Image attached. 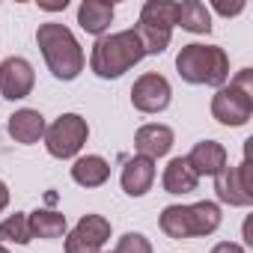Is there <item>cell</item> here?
Instances as JSON below:
<instances>
[{
  "label": "cell",
  "mask_w": 253,
  "mask_h": 253,
  "mask_svg": "<svg viewBox=\"0 0 253 253\" xmlns=\"http://www.w3.org/2000/svg\"><path fill=\"white\" fill-rule=\"evenodd\" d=\"M143 57H146V51H143L140 36L134 30H122V33L98 36V42L92 45L89 66L98 78L113 81V78H122L128 69H134Z\"/></svg>",
  "instance_id": "1"
},
{
  "label": "cell",
  "mask_w": 253,
  "mask_h": 253,
  "mask_svg": "<svg viewBox=\"0 0 253 253\" xmlns=\"http://www.w3.org/2000/svg\"><path fill=\"white\" fill-rule=\"evenodd\" d=\"M36 42H39V51L57 81H75L84 72V51L66 24H57V21L39 24Z\"/></svg>",
  "instance_id": "2"
},
{
  "label": "cell",
  "mask_w": 253,
  "mask_h": 253,
  "mask_svg": "<svg viewBox=\"0 0 253 253\" xmlns=\"http://www.w3.org/2000/svg\"><path fill=\"white\" fill-rule=\"evenodd\" d=\"M176 72L185 84L194 86H223L229 81V57L220 45L191 42L176 57Z\"/></svg>",
  "instance_id": "3"
},
{
  "label": "cell",
  "mask_w": 253,
  "mask_h": 253,
  "mask_svg": "<svg viewBox=\"0 0 253 253\" xmlns=\"http://www.w3.org/2000/svg\"><path fill=\"white\" fill-rule=\"evenodd\" d=\"M161 232L167 238H200V235H211L220 226V209L217 203H194V206H167L161 211Z\"/></svg>",
  "instance_id": "4"
},
{
  "label": "cell",
  "mask_w": 253,
  "mask_h": 253,
  "mask_svg": "<svg viewBox=\"0 0 253 253\" xmlns=\"http://www.w3.org/2000/svg\"><path fill=\"white\" fill-rule=\"evenodd\" d=\"M211 116L220 125L238 128L253 116V72L241 69L229 84H223L211 98Z\"/></svg>",
  "instance_id": "5"
},
{
  "label": "cell",
  "mask_w": 253,
  "mask_h": 253,
  "mask_svg": "<svg viewBox=\"0 0 253 253\" xmlns=\"http://www.w3.org/2000/svg\"><path fill=\"white\" fill-rule=\"evenodd\" d=\"M173 27H176V3H170V0H149L140 9V21L134 33L140 36L146 54H164L173 39Z\"/></svg>",
  "instance_id": "6"
},
{
  "label": "cell",
  "mask_w": 253,
  "mask_h": 253,
  "mask_svg": "<svg viewBox=\"0 0 253 253\" xmlns=\"http://www.w3.org/2000/svg\"><path fill=\"white\" fill-rule=\"evenodd\" d=\"M86 137H89V125L78 113H63V116H57L48 128H45V146L60 161L75 158L84 149Z\"/></svg>",
  "instance_id": "7"
},
{
  "label": "cell",
  "mask_w": 253,
  "mask_h": 253,
  "mask_svg": "<svg viewBox=\"0 0 253 253\" xmlns=\"http://www.w3.org/2000/svg\"><path fill=\"white\" fill-rule=\"evenodd\" d=\"M214 191H217V200L226 203V206H250L253 203V179H250V161L244 158L238 167H223L217 176H214Z\"/></svg>",
  "instance_id": "8"
},
{
  "label": "cell",
  "mask_w": 253,
  "mask_h": 253,
  "mask_svg": "<svg viewBox=\"0 0 253 253\" xmlns=\"http://www.w3.org/2000/svg\"><path fill=\"white\" fill-rule=\"evenodd\" d=\"M173 98V89H170V81L158 72H146L134 81L131 86V104L140 110V113H161L167 110Z\"/></svg>",
  "instance_id": "9"
},
{
  "label": "cell",
  "mask_w": 253,
  "mask_h": 253,
  "mask_svg": "<svg viewBox=\"0 0 253 253\" xmlns=\"http://www.w3.org/2000/svg\"><path fill=\"white\" fill-rule=\"evenodd\" d=\"M110 238V220L101 214H84L66 238V253H101Z\"/></svg>",
  "instance_id": "10"
},
{
  "label": "cell",
  "mask_w": 253,
  "mask_h": 253,
  "mask_svg": "<svg viewBox=\"0 0 253 253\" xmlns=\"http://www.w3.org/2000/svg\"><path fill=\"white\" fill-rule=\"evenodd\" d=\"M33 84H36V75L24 57H6L0 63V95L3 98L9 101L27 98L33 92Z\"/></svg>",
  "instance_id": "11"
},
{
  "label": "cell",
  "mask_w": 253,
  "mask_h": 253,
  "mask_svg": "<svg viewBox=\"0 0 253 253\" xmlns=\"http://www.w3.org/2000/svg\"><path fill=\"white\" fill-rule=\"evenodd\" d=\"M134 149H137V155H143L149 161L164 158L173 149V128L170 125H158V122L143 125V128H137V134H134Z\"/></svg>",
  "instance_id": "12"
},
{
  "label": "cell",
  "mask_w": 253,
  "mask_h": 253,
  "mask_svg": "<svg viewBox=\"0 0 253 253\" xmlns=\"http://www.w3.org/2000/svg\"><path fill=\"white\" fill-rule=\"evenodd\" d=\"M9 137L15 140V143H21V146H33V143H39L42 137H45V116L39 113V110H33V107H21V110H15L12 116H9Z\"/></svg>",
  "instance_id": "13"
},
{
  "label": "cell",
  "mask_w": 253,
  "mask_h": 253,
  "mask_svg": "<svg viewBox=\"0 0 253 253\" xmlns=\"http://www.w3.org/2000/svg\"><path fill=\"white\" fill-rule=\"evenodd\" d=\"M119 182H122V191L128 194V197H143L152 188V182H155V161H149L143 155L128 158L125 167H122Z\"/></svg>",
  "instance_id": "14"
},
{
  "label": "cell",
  "mask_w": 253,
  "mask_h": 253,
  "mask_svg": "<svg viewBox=\"0 0 253 253\" xmlns=\"http://www.w3.org/2000/svg\"><path fill=\"white\" fill-rule=\"evenodd\" d=\"M185 158L197 176H217L226 167V149L217 140H200Z\"/></svg>",
  "instance_id": "15"
},
{
  "label": "cell",
  "mask_w": 253,
  "mask_h": 253,
  "mask_svg": "<svg viewBox=\"0 0 253 253\" xmlns=\"http://www.w3.org/2000/svg\"><path fill=\"white\" fill-rule=\"evenodd\" d=\"M110 21H113V3H107V0H84L78 6V24L89 36H104Z\"/></svg>",
  "instance_id": "16"
},
{
  "label": "cell",
  "mask_w": 253,
  "mask_h": 253,
  "mask_svg": "<svg viewBox=\"0 0 253 253\" xmlns=\"http://www.w3.org/2000/svg\"><path fill=\"white\" fill-rule=\"evenodd\" d=\"M72 179L81 188H101L110 179V164L101 155H84L72 164Z\"/></svg>",
  "instance_id": "17"
},
{
  "label": "cell",
  "mask_w": 253,
  "mask_h": 253,
  "mask_svg": "<svg viewBox=\"0 0 253 253\" xmlns=\"http://www.w3.org/2000/svg\"><path fill=\"white\" fill-rule=\"evenodd\" d=\"M164 191L167 194H176V197H182V194H191V191H197V185H200V176L191 170V164H188V158H173L167 167H164Z\"/></svg>",
  "instance_id": "18"
},
{
  "label": "cell",
  "mask_w": 253,
  "mask_h": 253,
  "mask_svg": "<svg viewBox=\"0 0 253 253\" xmlns=\"http://www.w3.org/2000/svg\"><path fill=\"white\" fill-rule=\"evenodd\" d=\"M176 24L188 33H209L211 30V12L200 0H182V3H176Z\"/></svg>",
  "instance_id": "19"
},
{
  "label": "cell",
  "mask_w": 253,
  "mask_h": 253,
  "mask_svg": "<svg viewBox=\"0 0 253 253\" xmlns=\"http://www.w3.org/2000/svg\"><path fill=\"white\" fill-rule=\"evenodd\" d=\"M30 220V232L33 238H63L66 235V214L54 211V209H36L33 214H27Z\"/></svg>",
  "instance_id": "20"
},
{
  "label": "cell",
  "mask_w": 253,
  "mask_h": 253,
  "mask_svg": "<svg viewBox=\"0 0 253 253\" xmlns=\"http://www.w3.org/2000/svg\"><path fill=\"white\" fill-rule=\"evenodd\" d=\"M0 238L3 241H12V244H30L33 241V232H30V220L24 211H15L9 214L6 220H0Z\"/></svg>",
  "instance_id": "21"
},
{
  "label": "cell",
  "mask_w": 253,
  "mask_h": 253,
  "mask_svg": "<svg viewBox=\"0 0 253 253\" xmlns=\"http://www.w3.org/2000/svg\"><path fill=\"white\" fill-rule=\"evenodd\" d=\"M116 253H152V244L140 232H125L116 244Z\"/></svg>",
  "instance_id": "22"
},
{
  "label": "cell",
  "mask_w": 253,
  "mask_h": 253,
  "mask_svg": "<svg viewBox=\"0 0 253 253\" xmlns=\"http://www.w3.org/2000/svg\"><path fill=\"white\" fill-rule=\"evenodd\" d=\"M211 253H247V250L241 244H235V241H220V244L211 247Z\"/></svg>",
  "instance_id": "23"
},
{
  "label": "cell",
  "mask_w": 253,
  "mask_h": 253,
  "mask_svg": "<svg viewBox=\"0 0 253 253\" xmlns=\"http://www.w3.org/2000/svg\"><path fill=\"white\" fill-rule=\"evenodd\" d=\"M214 9H217L220 15H226V18H229V15L244 12V3H241V0H238V3H229V6H226V3H214Z\"/></svg>",
  "instance_id": "24"
},
{
  "label": "cell",
  "mask_w": 253,
  "mask_h": 253,
  "mask_svg": "<svg viewBox=\"0 0 253 253\" xmlns=\"http://www.w3.org/2000/svg\"><path fill=\"white\" fill-rule=\"evenodd\" d=\"M9 206V188L3 185V182H0V211H3Z\"/></svg>",
  "instance_id": "25"
},
{
  "label": "cell",
  "mask_w": 253,
  "mask_h": 253,
  "mask_svg": "<svg viewBox=\"0 0 253 253\" xmlns=\"http://www.w3.org/2000/svg\"><path fill=\"white\" fill-rule=\"evenodd\" d=\"M42 9H48V12H60V9H66L69 6V0H60V3H39Z\"/></svg>",
  "instance_id": "26"
},
{
  "label": "cell",
  "mask_w": 253,
  "mask_h": 253,
  "mask_svg": "<svg viewBox=\"0 0 253 253\" xmlns=\"http://www.w3.org/2000/svg\"><path fill=\"white\" fill-rule=\"evenodd\" d=\"M0 253H9V250H6V247H3V244H0Z\"/></svg>",
  "instance_id": "27"
}]
</instances>
